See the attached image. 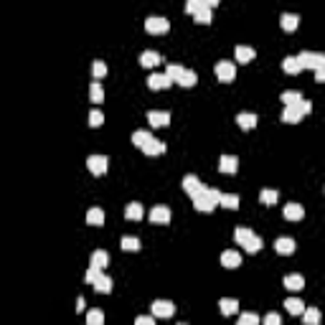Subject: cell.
<instances>
[{"instance_id":"obj_20","label":"cell","mask_w":325,"mask_h":325,"mask_svg":"<svg viewBox=\"0 0 325 325\" xmlns=\"http://www.w3.org/2000/svg\"><path fill=\"white\" fill-rule=\"evenodd\" d=\"M282 216H285L287 221H300L302 216H305V211H302V206H300V203H287Z\"/></svg>"},{"instance_id":"obj_50","label":"cell","mask_w":325,"mask_h":325,"mask_svg":"<svg viewBox=\"0 0 325 325\" xmlns=\"http://www.w3.org/2000/svg\"><path fill=\"white\" fill-rule=\"evenodd\" d=\"M84 308H86V300H84V297H79V300H76V313H81Z\"/></svg>"},{"instance_id":"obj_1","label":"cell","mask_w":325,"mask_h":325,"mask_svg":"<svg viewBox=\"0 0 325 325\" xmlns=\"http://www.w3.org/2000/svg\"><path fill=\"white\" fill-rule=\"evenodd\" d=\"M234 239H236V244L244 247L247 254H257L259 249H262V239H259V236H257L252 229H247V226L234 229Z\"/></svg>"},{"instance_id":"obj_30","label":"cell","mask_w":325,"mask_h":325,"mask_svg":"<svg viewBox=\"0 0 325 325\" xmlns=\"http://www.w3.org/2000/svg\"><path fill=\"white\" fill-rule=\"evenodd\" d=\"M219 206H224V208H231V211H236V208H239V196H236V193H221V198H219Z\"/></svg>"},{"instance_id":"obj_32","label":"cell","mask_w":325,"mask_h":325,"mask_svg":"<svg viewBox=\"0 0 325 325\" xmlns=\"http://www.w3.org/2000/svg\"><path fill=\"white\" fill-rule=\"evenodd\" d=\"M219 308H221V313H224V315H234L236 310H239V302H236L234 297H221Z\"/></svg>"},{"instance_id":"obj_16","label":"cell","mask_w":325,"mask_h":325,"mask_svg":"<svg viewBox=\"0 0 325 325\" xmlns=\"http://www.w3.org/2000/svg\"><path fill=\"white\" fill-rule=\"evenodd\" d=\"M274 252L277 254H292L295 252V239H290V236H279V239L274 242Z\"/></svg>"},{"instance_id":"obj_8","label":"cell","mask_w":325,"mask_h":325,"mask_svg":"<svg viewBox=\"0 0 325 325\" xmlns=\"http://www.w3.org/2000/svg\"><path fill=\"white\" fill-rule=\"evenodd\" d=\"M176 313V305L170 300H155L153 302V318H170Z\"/></svg>"},{"instance_id":"obj_48","label":"cell","mask_w":325,"mask_h":325,"mask_svg":"<svg viewBox=\"0 0 325 325\" xmlns=\"http://www.w3.org/2000/svg\"><path fill=\"white\" fill-rule=\"evenodd\" d=\"M264 325H282V320H279L277 313H267L264 315Z\"/></svg>"},{"instance_id":"obj_34","label":"cell","mask_w":325,"mask_h":325,"mask_svg":"<svg viewBox=\"0 0 325 325\" xmlns=\"http://www.w3.org/2000/svg\"><path fill=\"white\" fill-rule=\"evenodd\" d=\"M259 201H262L264 206H274V203L279 201V193L272 191V188H264L262 193H259Z\"/></svg>"},{"instance_id":"obj_43","label":"cell","mask_w":325,"mask_h":325,"mask_svg":"<svg viewBox=\"0 0 325 325\" xmlns=\"http://www.w3.org/2000/svg\"><path fill=\"white\" fill-rule=\"evenodd\" d=\"M203 5H206V0H188V3H186V10H188L191 15H196Z\"/></svg>"},{"instance_id":"obj_11","label":"cell","mask_w":325,"mask_h":325,"mask_svg":"<svg viewBox=\"0 0 325 325\" xmlns=\"http://www.w3.org/2000/svg\"><path fill=\"white\" fill-rule=\"evenodd\" d=\"M219 170L226 173V176H234V173L239 170V158H236V155H221V160H219Z\"/></svg>"},{"instance_id":"obj_12","label":"cell","mask_w":325,"mask_h":325,"mask_svg":"<svg viewBox=\"0 0 325 325\" xmlns=\"http://www.w3.org/2000/svg\"><path fill=\"white\" fill-rule=\"evenodd\" d=\"M221 264L226 267V269H236L242 264V254L236 252V249H226L224 254H221Z\"/></svg>"},{"instance_id":"obj_42","label":"cell","mask_w":325,"mask_h":325,"mask_svg":"<svg viewBox=\"0 0 325 325\" xmlns=\"http://www.w3.org/2000/svg\"><path fill=\"white\" fill-rule=\"evenodd\" d=\"M92 74H94L97 81L104 79V76H107V64H104V61H94V64H92Z\"/></svg>"},{"instance_id":"obj_9","label":"cell","mask_w":325,"mask_h":325,"mask_svg":"<svg viewBox=\"0 0 325 325\" xmlns=\"http://www.w3.org/2000/svg\"><path fill=\"white\" fill-rule=\"evenodd\" d=\"M170 208L168 206H155V208H150V221L153 224H160V226H165V224H170Z\"/></svg>"},{"instance_id":"obj_14","label":"cell","mask_w":325,"mask_h":325,"mask_svg":"<svg viewBox=\"0 0 325 325\" xmlns=\"http://www.w3.org/2000/svg\"><path fill=\"white\" fill-rule=\"evenodd\" d=\"M163 59H160V54L158 51H142L140 54V66H145V69H153V66H158Z\"/></svg>"},{"instance_id":"obj_47","label":"cell","mask_w":325,"mask_h":325,"mask_svg":"<svg viewBox=\"0 0 325 325\" xmlns=\"http://www.w3.org/2000/svg\"><path fill=\"white\" fill-rule=\"evenodd\" d=\"M135 325H155V318H153V315H137V318H135Z\"/></svg>"},{"instance_id":"obj_4","label":"cell","mask_w":325,"mask_h":325,"mask_svg":"<svg viewBox=\"0 0 325 325\" xmlns=\"http://www.w3.org/2000/svg\"><path fill=\"white\" fill-rule=\"evenodd\" d=\"M145 31L150 36H163L170 31V20L168 18H160V15H153V18H147L145 20Z\"/></svg>"},{"instance_id":"obj_7","label":"cell","mask_w":325,"mask_h":325,"mask_svg":"<svg viewBox=\"0 0 325 325\" xmlns=\"http://www.w3.org/2000/svg\"><path fill=\"white\" fill-rule=\"evenodd\" d=\"M203 188H206V186H203V183H201L196 176H193V173H188V176L183 178V191L188 193L191 198H196V196H198V193H201Z\"/></svg>"},{"instance_id":"obj_31","label":"cell","mask_w":325,"mask_h":325,"mask_svg":"<svg viewBox=\"0 0 325 325\" xmlns=\"http://www.w3.org/2000/svg\"><path fill=\"white\" fill-rule=\"evenodd\" d=\"M300 120H302V115H300L297 107H285V110H282V122H287V125H297Z\"/></svg>"},{"instance_id":"obj_46","label":"cell","mask_w":325,"mask_h":325,"mask_svg":"<svg viewBox=\"0 0 325 325\" xmlns=\"http://www.w3.org/2000/svg\"><path fill=\"white\" fill-rule=\"evenodd\" d=\"M295 107H297V110H300V115H302V117H305V115H310V112H313V102H308V99H300V102H297Z\"/></svg>"},{"instance_id":"obj_10","label":"cell","mask_w":325,"mask_h":325,"mask_svg":"<svg viewBox=\"0 0 325 325\" xmlns=\"http://www.w3.org/2000/svg\"><path fill=\"white\" fill-rule=\"evenodd\" d=\"M147 122H150V127H168L170 125V112H160V110H150L147 112Z\"/></svg>"},{"instance_id":"obj_26","label":"cell","mask_w":325,"mask_h":325,"mask_svg":"<svg viewBox=\"0 0 325 325\" xmlns=\"http://www.w3.org/2000/svg\"><path fill=\"white\" fill-rule=\"evenodd\" d=\"M107 264H110V254H107L104 249H97V252H92V267H97V269H104Z\"/></svg>"},{"instance_id":"obj_22","label":"cell","mask_w":325,"mask_h":325,"mask_svg":"<svg viewBox=\"0 0 325 325\" xmlns=\"http://www.w3.org/2000/svg\"><path fill=\"white\" fill-rule=\"evenodd\" d=\"M279 26H282L285 31H295V28L300 26V15H295V13H282V15H279Z\"/></svg>"},{"instance_id":"obj_2","label":"cell","mask_w":325,"mask_h":325,"mask_svg":"<svg viewBox=\"0 0 325 325\" xmlns=\"http://www.w3.org/2000/svg\"><path fill=\"white\" fill-rule=\"evenodd\" d=\"M219 198H221V193H219V191L203 188L198 196L193 198V208H196V211H203V213H211L216 206H219Z\"/></svg>"},{"instance_id":"obj_37","label":"cell","mask_w":325,"mask_h":325,"mask_svg":"<svg viewBox=\"0 0 325 325\" xmlns=\"http://www.w3.org/2000/svg\"><path fill=\"white\" fill-rule=\"evenodd\" d=\"M94 290H97V292H104V295H110V292H112V277H107V274H102V277L97 279V285H94Z\"/></svg>"},{"instance_id":"obj_15","label":"cell","mask_w":325,"mask_h":325,"mask_svg":"<svg viewBox=\"0 0 325 325\" xmlns=\"http://www.w3.org/2000/svg\"><path fill=\"white\" fill-rule=\"evenodd\" d=\"M282 285H285L287 290L297 292V290H302V287H305V277H302V274H285Z\"/></svg>"},{"instance_id":"obj_27","label":"cell","mask_w":325,"mask_h":325,"mask_svg":"<svg viewBox=\"0 0 325 325\" xmlns=\"http://www.w3.org/2000/svg\"><path fill=\"white\" fill-rule=\"evenodd\" d=\"M165 74H168V79H170L173 84H178V81L183 79L186 69H183V66H178V64H168V66H165Z\"/></svg>"},{"instance_id":"obj_23","label":"cell","mask_w":325,"mask_h":325,"mask_svg":"<svg viewBox=\"0 0 325 325\" xmlns=\"http://www.w3.org/2000/svg\"><path fill=\"white\" fill-rule=\"evenodd\" d=\"M285 310H287L290 315H302V313H305V302L297 300V297H287V300H285Z\"/></svg>"},{"instance_id":"obj_28","label":"cell","mask_w":325,"mask_h":325,"mask_svg":"<svg viewBox=\"0 0 325 325\" xmlns=\"http://www.w3.org/2000/svg\"><path fill=\"white\" fill-rule=\"evenodd\" d=\"M86 224H89V226H102L104 224V211L102 208H89V211H86Z\"/></svg>"},{"instance_id":"obj_29","label":"cell","mask_w":325,"mask_h":325,"mask_svg":"<svg viewBox=\"0 0 325 325\" xmlns=\"http://www.w3.org/2000/svg\"><path fill=\"white\" fill-rule=\"evenodd\" d=\"M279 99H282V104H285V107H295V104L302 99V94H300L297 89H285L282 94H279Z\"/></svg>"},{"instance_id":"obj_5","label":"cell","mask_w":325,"mask_h":325,"mask_svg":"<svg viewBox=\"0 0 325 325\" xmlns=\"http://www.w3.org/2000/svg\"><path fill=\"white\" fill-rule=\"evenodd\" d=\"M213 71H216V76H219V81H224V84H229V81L236 79V66H234L231 61H216Z\"/></svg>"},{"instance_id":"obj_40","label":"cell","mask_w":325,"mask_h":325,"mask_svg":"<svg viewBox=\"0 0 325 325\" xmlns=\"http://www.w3.org/2000/svg\"><path fill=\"white\" fill-rule=\"evenodd\" d=\"M86 325H104V313L102 310H89L86 313Z\"/></svg>"},{"instance_id":"obj_21","label":"cell","mask_w":325,"mask_h":325,"mask_svg":"<svg viewBox=\"0 0 325 325\" xmlns=\"http://www.w3.org/2000/svg\"><path fill=\"white\" fill-rule=\"evenodd\" d=\"M236 122H239L242 130H254L257 127V115L254 112H239L236 115Z\"/></svg>"},{"instance_id":"obj_17","label":"cell","mask_w":325,"mask_h":325,"mask_svg":"<svg viewBox=\"0 0 325 325\" xmlns=\"http://www.w3.org/2000/svg\"><path fill=\"white\" fill-rule=\"evenodd\" d=\"M234 56H236V61H239V64H249V61H254L257 51H254L252 46H236V49H234Z\"/></svg>"},{"instance_id":"obj_24","label":"cell","mask_w":325,"mask_h":325,"mask_svg":"<svg viewBox=\"0 0 325 325\" xmlns=\"http://www.w3.org/2000/svg\"><path fill=\"white\" fill-rule=\"evenodd\" d=\"M142 153H145L147 158H155V155H163V153H165V142H160V140H153V142H147V145L142 147Z\"/></svg>"},{"instance_id":"obj_19","label":"cell","mask_w":325,"mask_h":325,"mask_svg":"<svg viewBox=\"0 0 325 325\" xmlns=\"http://www.w3.org/2000/svg\"><path fill=\"white\" fill-rule=\"evenodd\" d=\"M155 137L153 135H150V130H135V132H132V145H137L140 150L147 145V142H153Z\"/></svg>"},{"instance_id":"obj_13","label":"cell","mask_w":325,"mask_h":325,"mask_svg":"<svg viewBox=\"0 0 325 325\" xmlns=\"http://www.w3.org/2000/svg\"><path fill=\"white\" fill-rule=\"evenodd\" d=\"M173 81L168 79V74H150V79H147V86L153 92H158V89H168Z\"/></svg>"},{"instance_id":"obj_25","label":"cell","mask_w":325,"mask_h":325,"mask_svg":"<svg viewBox=\"0 0 325 325\" xmlns=\"http://www.w3.org/2000/svg\"><path fill=\"white\" fill-rule=\"evenodd\" d=\"M282 69H285V74H290V76H295V74H300V71H302V66H300L297 56H285Z\"/></svg>"},{"instance_id":"obj_39","label":"cell","mask_w":325,"mask_h":325,"mask_svg":"<svg viewBox=\"0 0 325 325\" xmlns=\"http://www.w3.org/2000/svg\"><path fill=\"white\" fill-rule=\"evenodd\" d=\"M196 81H198V74L193 71V69H186V74H183V79H181L178 84L186 86V89H191V86H196Z\"/></svg>"},{"instance_id":"obj_18","label":"cell","mask_w":325,"mask_h":325,"mask_svg":"<svg viewBox=\"0 0 325 325\" xmlns=\"http://www.w3.org/2000/svg\"><path fill=\"white\" fill-rule=\"evenodd\" d=\"M142 213H145V208H142V203H137V201L127 203V208H125V216H127L130 221H142Z\"/></svg>"},{"instance_id":"obj_36","label":"cell","mask_w":325,"mask_h":325,"mask_svg":"<svg viewBox=\"0 0 325 325\" xmlns=\"http://www.w3.org/2000/svg\"><path fill=\"white\" fill-rule=\"evenodd\" d=\"M193 18H196V23H201V26H208V23H211L213 18H211V5H208V0H206V5H203L196 15H193Z\"/></svg>"},{"instance_id":"obj_3","label":"cell","mask_w":325,"mask_h":325,"mask_svg":"<svg viewBox=\"0 0 325 325\" xmlns=\"http://www.w3.org/2000/svg\"><path fill=\"white\" fill-rule=\"evenodd\" d=\"M297 61H300V66L302 69H320L325 66V54H318V51H302L297 54Z\"/></svg>"},{"instance_id":"obj_6","label":"cell","mask_w":325,"mask_h":325,"mask_svg":"<svg viewBox=\"0 0 325 325\" xmlns=\"http://www.w3.org/2000/svg\"><path fill=\"white\" fill-rule=\"evenodd\" d=\"M86 168H89L92 176H104L107 168H110V158L107 155H89L86 158Z\"/></svg>"},{"instance_id":"obj_44","label":"cell","mask_w":325,"mask_h":325,"mask_svg":"<svg viewBox=\"0 0 325 325\" xmlns=\"http://www.w3.org/2000/svg\"><path fill=\"white\" fill-rule=\"evenodd\" d=\"M89 125H92V127H102V125H104V115H102L99 110H92V112H89Z\"/></svg>"},{"instance_id":"obj_45","label":"cell","mask_w":325,"mask_h":325,"mask_svg":"<svg viewBox=\"0 0 325 325\" xmlns=\"http://www.w3.org/2000/svg\"><path fill=\"white\" fill-rule=\"evenodd\" d=\"M239 325H259V315L257 313H244L239 318Z\"/></svg>"},{"instance_id":"obj_38","label":"cell","mask_w":325,"mask_h":325,"mask_svg":"<svg viewBox=\"0 0 325 325\" xmlns=\"http://www.w3.org/2000/svg\"><path fill=\"white\" fill-rule=\"evenodd\" d=\"M302 320H305V325H318V323H320V310H318V308H305Z\"/></svg>"},{"instance_id":"obj_49","label":"cell","mask_w":325,"mask_h":325,"mask_svg":"<svg viewBox=\"0 0 325 325\" xmlns=\"http://www.w3.org/2000/svg\"><path fill=\"white\" fill-rule=\"evenodd\" d=\"M315 81H320V84H325V66H320V69L315 71Z\"/></svg>"},{"instance_id":"obj_33","label":"cell","mask_w":325,"mask_h":325,"mask_svg":"<svg viewBox=\"0 0 325 325\" xmlns=\"http://www.w3.org/2000/svg\"><path fill=\"white\" fill-rule=\"evenodd\" d=\"M120 247H122L125 252H137L142 244H140L137 236H122V239H120Z\"/></svg>"},{"instance_id":"obj_41","label":"cell","mask_w":325,"mask_h":325,"mask_svg":"<svg viewBox=\"0 0 325 325\" xmlns=\"http://www.w3.org/2000/svg\"><path fill=\"white\" fill-rule=\"evenodd\" d=\"M99 277H102V269H97V267H92V264H89V269H86V274H84L86 285H92V287H94Z\"/></svg>"},{"instance_id":"obj_35","label":"cell","mask_w":325,"mask_h":325,"mask_svg":"<svg viewBox=\"0 0 325 325\" xmlns=\"http://www.w3.org/2000/svg\"><path fill=\"white\" fill-rule=\"evenodd\" d=\"M89 99H92L94 104L104 102V89H102L99 81H92V84H89Z\"/></svg>"},{"instance_id":"obj_51","label":"cell","mask_w":325,"mask_h":325,"mask_svg":"<svg viewBox=\"0 0 325 325\" xmlns=\"http://www.w3.org/2000/svg\"><path fill=\"white\" fill-rule=\"evenodd\" d=\"M178 325H188V323H178Z\"/></svg>"}]
</instances>
